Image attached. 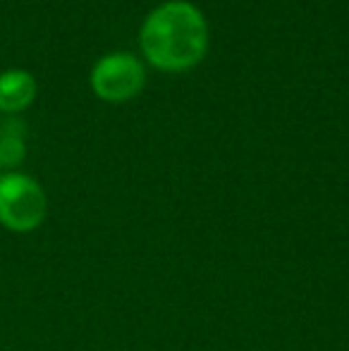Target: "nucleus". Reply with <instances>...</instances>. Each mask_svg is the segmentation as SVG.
Segmentation results:
<instances>
[{"label":"nucleus","instance_id":"f257e3e1","mask_svg":"<svg viewBox=\"0 0 349 351\" xmlns=\"http://www.w3.org/2000/svg\"><path fill=\"white\" fill-rule=\"evenodd\" d=\"M139 46L154 67L184 72L199 65L208 51V24L196 5L168 0L151 10L139 32Z\"/></svg>","mask_w":349,"mask_h":351},{"label":"nucleus","instance_id":"f03ea898","mask_svg":"<svg viewBox=\"0 0 349 351\" xmlns=\"http://www.w3.org/2000/svg\"><path fill=\"white\" fill-rule=\"evenodd\" d=\"M48 201L36 180L19 172L0 177V225L10 232H32L43 222Z\"/></svg>","mask_w":349,"mask_h":351},{"label":"nucleus","instance_id":"7ed1b4c3","mask_svg":"<svg viewBox=\"0 0 349 351\" xmlns=\"http://www.w3.org/2000/svg\"><path fill=\"white\" fill-rule=\"evenodd\" d=\"M144 65L132 53H110L101 58L91 70V88L98 98L122 103L134 98L144 88Z\"/></svg>","mask_w":349,"mask_h":351},{"label":"nucleus","instance_id":"20e7f679","mask_svg":"<svg viewBox=\"0 0 349 351\" xmlns=\"http://www.w3.org/2000/svg\"><path fill=\"white\" fill-rule=\"evenodd\" d=\"M36 98V79L27 70H8L0 74V112L24 110Z\"/></svg>","mask_w":349,"mask_h":351},{"label":"nucleus","instance_id":"39448f33","mask_svg":"<svg viewBox=\"0 0 349 351\" xmlns=\"http://www.w3.org/2000/svg\"><path fill=\"white\" fill-rule=\"evenodd\" d=\"M24 158V125L17 120L0 122V165H17Z\"/></svg>","mask_w":349,"mask_h":351}]
</instances>
